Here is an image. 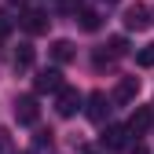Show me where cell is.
<instances>
[{
  "label": "cell",
  "instance_id": "cell-12",
  "mask_svg": "<svg viewBox=\"0 0 154 154\" xmlns=\"http://www.w3.org/2000/svg\"><path fill=\"white\" fill-rule=\"evenodd\" d=\"M77 18H81V29H85V33H95V29H99V15H95L92 8H88V11H81Z\"/></svg>",
  "mask_w": 154,
  "mask_h": 154
},
{
  "label": "cell",
  "instance_id": "cell-11",
  "mask_svg": "<svg viewBox=\"0 0 154 154\" xmlns=\"http://www.w3.org/2000/svg\"><path fill=\"white\" fill-rule=\"evenodd\" d=\"M33 66V48L29 44H18L15 48V70H29Z\"/></svg>",
  "mask_w": 154,
  "mask_h": 154
},
{
  "label": "cell",
  "instance_id": "cell-4",
  "mask_svg": "<svg viewBox=\"0 0 154 154\" xmlns=\"http://www.w3.org/2000/svg\"><path fill=\"white\" fill-rule=\"evenodd\" d=\"M48 26H51V18H48L44 11H26V15H22V29H26L29 37L48 33Z\"/></svg>",
  "mask_w": 154,
  "mask_h": 154
},
{
  "label": "cell",
  "instance_id": "cell-2",
  "mask_svg": "<svg viewBox=\"0 0 154 154\" xmlns=\"http://www.w3.org/2000/svg\"><path fill=\"white\" fill-rule=\"evenodd\" d=\"M81 92H77V88H59V92H55V114H59V118H73V114L77 110H81Z\"/></svg>",
  "mask_w": 154,
  "mask_h": 154
},
{
  "label": "cell",
  "instance_id": "cell-16",
  "mask_svg": "<svg viewBox=\"0 0 154 154\" xmlns=\"http://www.w3.org/2000/svg\"><path fill=\"white\" fill-rule=\"evenodd\" d=\"M128 154H147V150H143V147H136V150H128Z\"/></svg>",
  "mask_w": 154,
  "mask_h": 154
},
{
  "label": "cell",
  "instance_id": "cell-6",
  "mask_svg": "<svg viewBox=\"0 0 154 154\" xmlns=\"http://www.w3.org/2000/svg\"><path fill=\"white\" fill-rule=\"evenodd\" d=\"M136 95H140V77H121L110 99H114V103H132Z\"/></svg>",
  "mask_w": 154,
  "mask_h": 154
},
{
  "label": "cell",
  "instance_id": "cell-9",
  "mask_svg": "<svg viewBox=\"0 0 154 154\" xmlns=\"http://www.w3.org/2000/svg\"><path fill=\"white\" fill-rule=\"evenodd\" d=\"M33 88H37V92H59V88H63V73H59V70H41L37 81H33Z\"/></svg>",
  "mask_w": 154,
  "mask_h": 154
},
{
  "label": "cell",
  "instance_id": "cell-15",
  "mask_svg": "<svg viewBox=\"0 0 154 154\" xmlns=\"http://www.w3.org/2000/svg\"><path fill=\"white\" fill-rule=\"evenodd\" d=\"M81 154H110V150H106V147H85Z\"/></svg>",
  "mask_w": 154,
  "mask_h": 154
},
{
  "label": "cell",
  "instance_id": "cell-7",
  "mask_svg": "<svg viewBox=\"0 0 154 154\" xmlns=\"http://www.w3.org/2000/svg\"><path fill=\"white\" fill-rule=\"evenodd\" d=\"M106 114H110V99H106L103 92H92V95H88V118H92L95 125H103Z\"/></svg>",
  "mask_w": 154,
  "mask_h": 154
},
{
  "label": "cell",
  "instance_id": "cell-1",
  "mask_svg": "<svg viewBox=\"0 0 154 154\" xmlns=\"http://www.w3.org/2000/svg\"><path fill=\"white\" fill-rule=\"evenodd\" d=\"M121 22H125V29H132V33L150 29V26H154V8H150V4H128L125 15H121Z\"/></svg>",
  "mask_w": 154,
  "mask_h": 154
},
{
  "label": "cell",
  "instance_id": "cell-10",
  "mask_svg": "<svg viewBox=\"0 0 154 154\" xmlns=\"http://www.w3.org/2000/svg\"><path fill=\"white\" fill-rule=\"evenodd\" d=\"M51 59L59 63V66L73 63V59H77V48H73V41H51Z\"/></svg>",
  "mask_w": 154,
  "mask_h": 154
},
{
  "label": "cell",
  "instance_id": "cell-3",
  "mask_svg": "<svg viewBox=\"0 0 154 154\" xmlns=\"http://www.w3.org/2000/svg\"><path fill=\"white\" fill-rule=\"evenodd\" d=\"M37 118H41L37 99H33V95H22V99L15 103V121H18V125H37Z\"/></svg>",
  "mask_w": 154,
  "mask_h": 154
},
{
  "label": "cell",
  "instance_id": "cell-8",
  "mask_svg": "<svg viewBox=\"0 0 154 154\" xmlns=\"http://www.w3.org/2000/svg\"><path fill=\"white\" fill-rule=\"evenodd\" d=\"M150 121H154V114H150V106H136V114L128 118V136H143V132L150 128Z\"/></svg>",
  "mask_w": 154,
  "mask_h": 154
},
{
  "label": "cell",
  "instance_id": "cell-17",
  "mask_svg": "<svg viewBox=\"0 0 154 154\" xmlns=\"http://www.w3.org/2000/svg\"><path fill=\"white\" fill-rule=\"evenodd\" d=\"M106 4H118V0H106Z\"/></svg>",
  "mask_w": 154,
  "mask_h": 154
},
{
  "label": "cell",
  "instance_id": "cell-14",
  "mask_svg": "<svg viewBox=\"0 0 154 154\" xmlns=\"http://www.w3.org/2000/svg\"><path fill=\"white\" fill-rule=\"evenodd\" d=\"M106 48H110V59H121V55L128 51V44H125V37H110V44H106Z\"/></svg>",
  "mask_w": 154,
  "mask_h": 154
},
{
  "label": "cell",
  "instance_id": "cell-5",
  "mask_svg": "<svg viewBox=\"0 0 154 154\" xmlns=\"http://www.w3.org/2000/svg\"><path fill=\"white\" fill-rule=\"evenodd\" d=\"M128 143V128L125 125H106L103 128V140H99V147H106V150H118V147H125Z\"/></svg>",
  "mask_w": 154,
  "mask_h": 154
},
{
  "label": "cell",
  "instance_id": "cell-13",
  "mask_svg": "<svg viewBox=\"0 0 154 154\" xmlns=\"http://www.w3.org/2000/svg\"><path fill=\"white\" fill-rule=\"evenodd\" d=\"M136 63H140V66H147V70L154 66V44H143V48L136 51Z\"/></svg>",
  "mask_w": 154,
  "mask_h": 154
}]
</instances>
